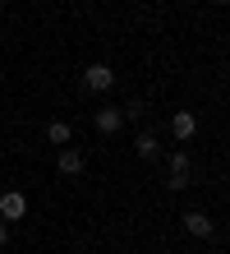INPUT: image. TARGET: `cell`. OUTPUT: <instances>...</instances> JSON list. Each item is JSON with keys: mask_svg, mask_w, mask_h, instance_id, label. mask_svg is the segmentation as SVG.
<instances>
[{"mask_svg": "<svg viewBox=\"0 0 230 254\" xmlns=\"http://www.w3.org/2000/svg\"><path fill=\"white\" fill-rule=\"evenodd\" d=\"M166 176H171V190H189V153L184 148H175L171 157H166Z\"/></svg>", "mask_w": 230, "mask_h": 254, "instance_id": "obj_1", "label": "cell"}, {"mask_svg": "<svg viewBox=\"0 0 230 254\" xmlns=\"http://www.w3.org/2000/svg\"><path fill=\"white\" fill-rule=\"evenodd\" d=\"M0 217H5V222H19V217H28V194H19V190H5V194H0Z\"/></svg>", "mask_w": 230, "mask_h": 254, "instance_id": "obj_2", "label": "cell"}, {"mask_svg": "<svg viewBox=\"0 0 230 254\" xmlns=\"http://www.w3.org/2000/svg\"><path fill=\"white\" fill-rule=\"evenodd\" d=\"M111 83H115V69L111 65H88L83 69V88H88V93H106Z\"/></svg>", "mask_w": 230, "mask_h": 254, "instance_id": "obj_3", "label": "cell"}, {"mask_svg": "<svg viewBox=\"0 0 230 254\" xmlns=\"http://www.w3.org/2000/svg\"><path fill=\"white\" fill-rule=\"evenodd\" d=\"M83 167H88V162H83V153H79V148H60V157H55V171L60 176H69V181H74V176H83Z\"/></svg>", "mask_w": 230, "mask_h": 254, "instance_id": "obj_4", "label": "cell"}, {"mask_svg": "<svg viewBox=\"0 0 230 254\" xmlns=\"http://www.w3.org/2000/svg\"><path fill=\"white\" fill-rule=\"evenodd\" d=\"M171 134H175L180 143H189L193 134H198V121H193V111H175V116H171Z\"/></svg>", "mask_w": 230, "mask_h": 254, "instance_id": "obj_5", "label": "cell"}, {"mask_svg": "<svg viewBox=\"0 0 230 254\" xmlns=\"http://www.w3.org/2000/svg\"><path fill=\"white\" fill-rule=\"evenodd\" d=\"M184 231H189V236H198V241H212V217L193 208V213H184Z\"/></svg>", "mask_w": 230, "mask_h": 254, "instance_id": "obj_6", "label": "cell"}, {"mask_svg": "<svg viewBox=\"0 0 230 254\" xmlns=\"http://www.w3.org/2000/svg\"><path fill=\"white\" fill-rule=\"evenodd\" d=\"M120 125H125V111L120 107H101L97 111V129L101 134H120Z\"/></svg>", "mask_w": 230, "mask_h": 254, "instance_id": "obj_7", "label": "cell"}, {"mask_svg": "<svg viewBox=\"0 0 230 254\" xmlns=\"http://www.w3.org/2000/svg\"><path fill=\"white\" fill-rule=\"evenodd\" d=\"M46 139H51L55 148H65V143L74 139V125H69V121H51V125H46Z\"/></svg>", "mask_w": 230, "mask_h": 254, "instance_id": "obj_8", "label": "cell"}, {"mask_svg": "<svg viewBox=\"0 0 230 254\" xmlns=\"http://www.w3.org/2000/svg\"><path fill=\"white\" fill-rule=\"evenodd\" d=\"M138 157H161V148H157V134H138Z\"/></svg>", "mask_w": 230, "mask_h": 254, "instance_id": "obj_9", "label": "cell"}, {"mask_svg": "<svg viewBox=\"0 0 230 254\" xmlns=\"http://www.w3.org/2000/svg\"><path fill=\"white\" fill-rule=\"evenodd\" d=\"M120 111H125V121H138V116H143L147 107H143V102H138V97H134V102H129V107H120Z\"/></svg>", "mask_w": 230, "mask_h": 254, "instance_id": "obj_10", "label": "cell"}, {"mask_svg": "<svg viewBox=\"0 0 230 254\" xmlns=\"http://www.w3.org/2000/svg\"><path fill=\"white\" fill-rule=\"evenodd\" d=\"M5 245H9V227L0 222V250H5Z\"/></svg>", "mask_w": 230, "mask_h": 254, "instance_id": "obj_11", "label": "cell"}]
</instances>
